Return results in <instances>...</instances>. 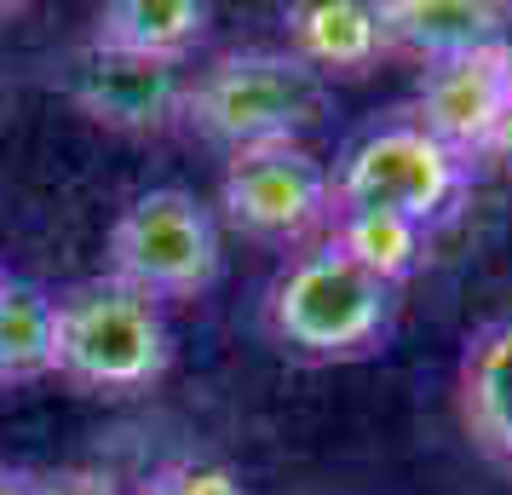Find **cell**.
I'll return each mask as SVG.
<instances>
[{
	"instance_id": "277c9868",
	"label": "cell",
	"mask_w": 512,
	"mask_h": 495,
	"mask_svg": "<svg viewBox=\"0 0 512 495\" xmlns=\"http://www.w3.org/2000/svg\"><path fill=\"white\" fill-rule=\"evenodd\" d=\"M219 265V219L190 190H144L110 225V277L156 306L208 294Z\"/></svg>"
},
{
	"instance_id": "3957f363",
	"label": "cell",
	"mask_w": 512,
	"mask_h": 495,
	"mask_svg": "<svg viewBox=\"0 0 512 495\" xmlns=\"http://www.w3.org/2000/svg\"><path fill=\"white\" fill-rule=\"evenodd\" d=\"M328 116V81L288 52H225L185 93V121L225 150L300 144Z\"/></svg>"
},
{
	"instance_id": "5bb4252c",
	"label": "cell",
	"mask_w": 512,
	"mask_h": 495,
	"mask_svg": "<svg viewBox=\"0 0 512 495\" xmlns=\"http://www.w3.org/2000/svg\"><path fill=\"white\" fill-rule=\"evenodd\" d=\"M52 375V294L35 283L0 288V380L29 386Z\"/></svg>"
},
{
	"instance_id": "9c48e42d",
	"label": "cell",
	"mask_w": 512,
	"mask_h": 495,
	"mask_svg": "<svg viewBox=\"0 0 512 495\" xmlns=\"http://www.w3.org/2000/svg\"><path fill=\"white\" fill-rule=\"evenodd\" d=\"M380 29L392 52L443 64V58L512 41V6L501 0H380Z\"/></svg>"
},
{
	"instance_id": "ac0fdd59",
	"label": "cell",
	"mask_w": 512,
	"mask_h": 495,
	"mask_svg": "<svg viewBox=\"0 0 512 495\" xmlns=\"http://www.w3.org/2000/svg\"><path fill=\"white\" fill-rule=\"evenodd\" d=\"M0 495H35V478H29V472L0 467Z\"/></svg>"
},
{
	"instance_id": "5b68a950",
	"label": "cell",
	"mask_w": 512,
	"mask_h": 495,
	"mask_svg": "<svg viewBox=\"0 0 512 495\" xmlns=\"http://www.w3.org/2000/svg\"><path fill=\"white\" fill-rule=\"evenodd\" d=\"M472 179V162L438 144L415 116L374 121L369 133L346 144V156L334 162V208H380L403 213L415 225H432Z\"/></svg>"
},
{
	"instance_id": "52a82bcc",
	"label": "cell",
	"mask_w": 512,
	"mask_h": 495,
	"mask_svg": "<svg viewBox=\"0 0 512 495\" xmlns=\"http://www.w3.org/2000/svg\"><path fill=\"white\" fill-rule=\"evenodd\" d=\"M507 104H512V41L426 64L415 87V121L466 162L484 156V144L501 127Z\"/></svg>"
},
{
	"instance_id": "7c38bea8",
	"label": "cell",
	"mask_w": 512,
	"mask_h": 495,
	"mask_svg": "<svg viewBox=\"0 0 512 495\" xmlns=\"http://www.w3.org/2000/svg\"><path fill=\"white\" fill-rule=\"evenodd\" d=\"M213 12L202 0H110L93 24V52L150 58V64H185L196 41L208 35Z\"/></svg>"
},
{
	"instance_id": "9a60e30c",
	"label": "cell",
	"mask_w": 512,
	"mask_h": 495,
	"mask_svg": "<svg viewBox=\"0 0 512 495\" xmlns=\"http://www.w3.org/2000/svg\"><path fill=\"white\" fill-rule=\"evenodd\" d=\"M139 495H248V484L225 461H196V455H185V461H167V467L150 472Z\"/></svg>"
},
{
	"instance_id": "7a4b0ae2",
	"label": "cell",
	"mask_w": 512,
	"mask_h": 495,
	"mask_svg": "<svg viewBox=\"0 0 512 495\" xmlns=\"http://www.w3.org/2000/svg\"><path fill=\"white\" fill-rule=\"evenodd\" d=\"M173 363V334L156 300H144L116 277L75 283L52 300V375H64L98 398L150 392Z\"/></svg>"
},
{
	"instance_id": "30bf717a",
	"label": "cell",
	"mask_w": 512,
	"mask_h": 495,
	"mask_svg": "<svg viewBox=\"0 0 512 495\" xmlns=\"http://www.w3.org/2000/svg\"><path fill=\"white\" fill-rule=\"evenodd\" d=\"M288 29V58H300L311 75H363L380 64L386 29H380V0H294L282 12Z\"/></svg>"
},
{
	"instance_id": "2e32d148",
	"label": "cell",
	"mask_w": 512,
	"mask_h": 495,
	"mask_svg": "<svg viewBox=\"0 0 512 495\" xmlns=\"http://www.w3.org/2000/svg\"><path fill=\"white\" fill-rule=\"evenodd\" d=\"M35 495H116V490L98 472H52V478H35Z\"/></svg>"
},
{
	"instance_id": "ba28073f",
	"label": "cell",
	"mask_w": 512,
	"mask_h": 495,
	"mask_svg": "<svg viewBox=\"0 0 512 495\" xmlns=\"http://www.w3.org/2000/svg\"><path fill=\"white\" fill-rule=\"evenodd\" d=\"M185 64H150L121 52H87L70 70V98L81 116L110 133H162L185 116Z\"/></svg>"
},
{
	"instance_id": "6da1fadb",
	"label": "cell",
	"mask_w": 512,
	"mask_h": 495,
	"mask_svg": "<svg viewBox=\"0 0 512 495\" xmlns=\"http://www.w3.org/2000/svg\"><path fill=\"white\" fill-rule=\"evenodd\" d=\"M265 323L271 340L300 363H363L392 340L397 288L374 283L340 248L317 242L294 265H282L265 300Z\"/></svg>"
},
{
	"instance_id": "d6986e66",
	"label": "cell",
	"mask_w": 512,
	"mask_h": 495,
	"mask_svg": "<svg viewBox=\"0 0 512 495\" xmlns=\"http://www.w3.org/2000/svg\"><path fill=\"white\" fill-rule=\"evenodd\" d=\"M6 283H12V277H6V265H0V288H6Z\"/></svg>"
},
{
	"instance_id": "8fae6325",
	"label": "cell",
	"mask_w": 512,
	"mask_h": 495,
	"mask_svg": "<svg viewBox=\"0 0 512 495\" xmlns=\"http://www.w3.org/2000/svg\"><path fill=\"white\" fill-rule=\"evenodd\" d=\"M461 421L466 438L495 467L512 472V317H495L461 352Z\"/></svg>"
},
{
	"instance_id": "ffe728a7",
	"label": "cell",
	"mask_w": 512,
	"mask_h": 495,
	"mask_svg": "<svg viewBox=\"0 0 512 495\" xmlns=\"http://www.w3.org/2000/svg\"><path fill=\"white\" fill-rule=\"evenodd\" d=\"M0 392H6V380H0Z\"/></svg>"
},
{
	"instance_id": "e0dca14e",
	"label": "cell",
	"mask_w": 512,
	"mask_h": 495,
	"mask_svg": "<svg viewBox=\"0 0 512 495\" xmlns=\"http://www.w3.org/2000/svg\"><path fill=\"white\" fill-rule=\"evenodd\" d=\"M478 162H495L501 173H512V104H507V116H501V127L489 133V144H484V156Z\"/></svg>"
},
{
	"instance_id": "4fadbf2b",
	"label": "cell",
	"mask_w": 512,
	"mask_h": 495,
	"mask_svg": "<svg viewBox=\"0 0 512 495\" xmlns=\"http://www.w3.org/2000/svg\"><path fill=\"white\" fill-rule=\"evenodd\" d=\"M328 248H340L357 271H369L374 283L403 288L426 265V225L403 213L380 208H334L328 213Z\"/></svg>"
},
{
	"instance_id": "8992f818",
	"label": "cell",
	"mask_w": 512,
	"mask_h": 495,
	"mask_svg": "<svg viewBox=\"0 0 512 495\" xmlns=\"http://www.w3.org/2000/svg\"><path fill=\"white\" fill-rule=\"evenodd\" d=\"M219 208L231 219V231L254 242H300L334 213V185L328 167L305 144H259L236 150L225 162Z\"/></svg>"
}]
</instances>
